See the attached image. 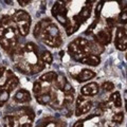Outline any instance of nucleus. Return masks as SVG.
<instances>
[{
    "instance_id": "obj_29",
    "label": "nucleus",
    "mask_w": 127,
    "mask_h": 127,
    "mask_svg": "<svg viewBox=\"0 0 127 127\" xmlns=\"http://www.w3.org/2000/svg\"><path fill=\"white\" fill-rule=\"evenodd\" d=\"M33 92L35 94H40L41 93V84H40V82H35L34 83V85H33Z\"/></svg>"
},
{
    "instance_id": "obj_34",
    "label": "nucleus",
    "mask_w": 127,
    "mask_h": 127,
    "mask_svg": "<svg viewBox=\"0 0 127 127\" xmlns=\"http://www.w3.org/2000/svg\"><path fill=\"white\" fill-rule=\"evenodd\" d=\"M74 101L73 94H65V97H64V104H71Z\"/></svg>"
},
{
    "instance_id": "obj_37",
    "label": "nucleus",
    "mask_w": 127,
    "mask_h": 127,
    "mask_svg": "<svg viewBox=\"0 0 127 127\" xmlns=\"http://www.w3.org/2000/svg\"><path fill=\"white\" fill-rule=\"evenodd\" d=\"M5 29H6V28H4V27H1V26H0V38H3V37H4Z\"/></svg>"
},
{
    "instance_id": "obj_21",
    "label": "nucleus",
    "mask_w": 127,
    "mask_h": 127,
    "mask_svg": "<svg viewBox=\"0 0 127 127\" xmlns=\"http://www.w3.org/2000/svg\"><path fill=\"white\" fill-rule=\"evenodd\" d=\"M41 62L43 64H52L53 57H52V55H51V53L48 52V51L43 52L42 55H41Z\"/></svg>"
},
{
    "instance_id": "obj_1",
    "label": "nucleus",
    "mask_w": 127,
    "mask_h": 127,
    "mask_svg": "<svg viewBox=\"0 0 127 127\" xmlns=\"http://www.w3.org/2000/svg\"><path fill=\"white\" fill-rule=\"evenodd\" d=\"M91 106H92V103L89 100H87L86 97H84L82 95H79L77 98V103H76V109H75V116L79 117L81 114L87 113L88 111L91 109Z\"/></svg>"
},
{
    "instance_id": "obj_13",
    "label": "nucleus",
    "mask_w": 127,
    "mask_h": 127,
    "mask_svg": "<svg viewBox=\"0 0 127 127\" xmlns=\"http://www.w3.org/2000/svg\"><path fill=\"white\" fill-rule=\"evenodd\" d=\"M51 100H52V97H51V95L49 93H43V94H39L37 95L36 97V101L39 103V104H49V103L51 102Z\"/></svg>"
},
{
    "instance_id": "obj_20",
    "label": "nucleus",
    "mask_w": 127,
    "mask_h": 127,
    "mask_svg": "<svg viewBox=\"0 0 127 127\" xmlns=\"http://www.w3.org/2000/svg\"><path fill=\"white\" fill-rule=\"evenodd\" d=\"M0 45H1V47L3 48L4 50H6V51H9L10 49H14V46L12 45V42L10 41V40H7L6 38H0Z\"/></svg>"
},
{
    "instance_id": "obj_35",
    "label": "nucleus",
    "mask_w": 127,
    "mask_h": 127,
    "mask_svg": "<svg viewBox=\"0 0 127 127\" xmlns=\"http://www.w3.org/2000/svg\"><path fill=\"white\" fill-rule=\"evenodd\" d=\"M106 22H107V26H108V29L111 30L116 27V20L113 18H107L106 19Z\"/></svg>"
},
{
    "instance_id": "obj_11",
    "label": "nucleus",
    "mask_w": 127,
    "mask_h": 127,
    "mask_svg": "<svg viewBox=\"0 0 127 127\" xmlns=\"http://www.w3.org/2000/svg\"><path fill=\"white\" fill-rule=\"evenodd\" d=\"M114 43H116V47L118 50L120 51H125L127 49V35L126 36H124L123 38L121 39H118V40L114 41Z\"/></svg>"
},
{
    "instance_id": "obj_10",
    "label": "nucleus",
    "mask_w": 127,
    "mask_h": 127,
    "mask_svg": "<svg viewBox=\"0 0 127 127\" xmlns=\"http://www.w3.org/2000/svg\"><path fill=\"white\" fill-rule=\"evenodd\" d=\"M17 28L19 30V33H20L22 36H27L30 32V26H31V21H19L16 23Z\"/></svg>"
},
{
    "instance_id": "obj_26",
    "label": "nucleus",
    "mask_w": 127,
    "mask_h": 127,
    "mask_svg": "<svg viewBox=\"0 0 127 127\" xmlns=\"http://www.w3.org/2000/svg\"><path fill=\"white\" fill-rule=\"evenodd\" d=\"M119 20H120V22L123 23V25L127 23V6L125 7V10L122 11V13L119 16Z\"/></svg>"
},
{
    "instance_id": "obj_28",
    "label": "nucleus",
    "mask_w": 127,
    "mask_h": 127,
    "mask_svg": "<svg viewBox=\"0 0 127 127\" xmlns=\"http://www.w3.org/2000/svg\"><path fill=\"white\" fill-rule=\"evenodd\" d=\"M41 32H43V29H42V26H41L40 21H39L37 25L35 26V28H34V36L35 37H38L39 35H40Z\"/></svg>"
},
{
    "instance_id": "obj_44",
    "label": "nucleus",
    "mask_w": 127,
    "mask_h": 127,
    "mask_svg": "<svg viewBox=\"0 0 127 127\" xmlns=\"http://www.w3.org/2000/svg\"><path fill=\"white\" fill-rule=\"evenodd\" d=\"M126 59H127V54H126Z\"/></svg>"
},
{
    "instance_id": "obj_41",
    "label": "nucleus",
    "mask_w": 127,
    "mask_h": 127,
    "mask_svg": "<svg viewBox=\"0 0 127 127\" xmlns=\"http://www.w3.org/2000/svg\"><path fill=\"white\" fill-rule=\"evenodd\" d=\"M124 98H125V101L127 102V91H125V92H124Z\"/></svg>"
},
{
    "instance_id": "obj_19",
    "label": "nucleus",
    "mask_w": 127,
    "mask_h": 127,
    "mask_svg": "<svg viewBox=\"0 0 127 127\" xmlns=\"http://www.w3.org/2000/svg\"><path fill=\"white\" fill-rule=\"evenodd\" d=\"M66 83H67L66 82V77L64 76V75H62V74H58L56 79H55V85H56L57 88L63 90V88H64V86H65Z\"/></svg>"
},
{
    "instance_id": "obj_40",
    "label": "nucleus",
    "mask_w": 127,
    "mask_h": 127,
    "mask_svg": "<svg viewBox=\"0 0 127 127\" xmlns=\"http://www.w3.org/2000/svg\"><path fill=\"white\" fill-rule=\"evenodd\" d=\"M20 127H32V124L29 122V123H23V124L20 126Z\"/></svg>"
},
{
    "instance_id": "obj_33",
    "label": "nucleus",
    "mask_w": 127,
    "mask_h": 127,
    "mask_svg": "<svg viewBox=\"0 0 127 127\" xmlns=\"http://www.w3.org/2000/svg\"><path fill=\"white\" fill-rule=\"evenodd\" d=\"M123 119H124V114H123L122 112H119V113L114 114V116L112 117V120L116 123H121L123 121Z\"/></svg>"
},
{
    "instance_id": "obj_12",
    "label": "nucleus",
    "mask_w": 127,
    "mask_h": 127,
    "mask_svg": "<svg viewBox=\"0 0 127 127\" xmlns=\"http://www.w3.org/2000/svg\"><path fill=\"white\" fill-rule=\"evenodd\" d=\"M90 49H91V53H92V55H98L104 51L103 46L98 45L97 42H90Z\"/></svg>"
},
{
    "instance_id": "obj_3",
    "label": "nucleus",
    "mask_w": 127,
    "mask_h": 127,
    "mask_svg": "<svg viewBox=\"0 0 127 127\" xmlns=\"http://www.w3.org/2000/svg\"><path fill=\"white\" fill-rule=\"evenodd\" d=\"M6 74H7V79L3 87H4V89L7 92H11V91H13L16 87L18 86L19 81H18V78L12 73V71H7Z\"/></svg>"
},
{
    "instance_id": "obj_30",
    "label": "nucleus",
    "mask_w": 127,
    "mask_h": 127,
    "mask_svg": "<svg viewBox=\"0 0 127 127\" xmlns=\"http://www.w3.org/2000/svg\"><path fill=\"white\" fill-rule=\"evenodd\" d=\"M102 88L105 91H111L114 89V85H113V83H111V82H105L104 84L102 85Z\"/></svg>"
},
{
    "instance_id": "obj_5",
    "label": "nucleus",
    "mask_w": 127,
    "mask_h": 127,
    "mask_svg": "<svg viewBox=\"0 0 127 127\" xmlns=\"http://www.w3.org/2000/svg\"><path fill=\"white\" fill-rule=\"evenodd\" d=\"M43 37H51V38H56L59 37V30L56 25L51 23L49 25L46 30H43Z\"/></svg>"
},
{
    "instance_id": "obj_14",
    "label": "nucleus",
    "mask_w": 127,
    "mask_h": 127,
    "mask_svg": "<svg viewBox=\"0 0 127 127\" xmlns=\"http://www.w3.org/2000/svg\"><path fill=\"white\" fill-rule=\"evenodd\" d=\"M90 17V5L88 6H84L81 11V13L78 15V18L81 21H85L86 19H88Z\"/></svg>"
},
{
    "instance_id": "obj_31",
    "label": "nucleus",
    "mask_w": 127,
    "mask_h": 127,
    "mask_svg": "<svg viewBox=\"0 0 127 127\" xmlns=\"http://www.w3.org/2000/svg\"><path fill=\"white\" fill-rule=\"evenodd\" d=\"M25 49H26L27 51H29V52H36V51H37V47H36V45H35V43H33V42H28L27 45H26Z\"/></svg>"
},
{
    "instance_id": "obj_8",
    "label": "nucleus",
    "mask_w": 127,
    "mask_h": 127,
    "mask_svg": "<svg viewBox=\"0 0 127 127\" xmlns=\"http://www.w3.org/2000/svg\"><path fill=\"white\" fill-rule=\"evenodd\" d=\"M81 63L86 64V65H89V66H97L98 64L101 63V58L98 57L97 55L89 54V55H86L81 61Z\"/></svg>"
},
{
    "instance_id": "obj_17",
    "label": "nucleus",
    "mask_w": 127,
    "mask_h": 127,
    "mask_svg": "<svg viewBox=\"0 0 127 127\" xmlns=\"http://www.w3.org/2000/svg\"><path fill=\"white\" fill-rule=\"evenodd\" d=\"M110 101L113 103L116 107H121L122 106V100H121V96H120V92H114L113 94H111L110 96Z\"/></svg>"
},
{
    "instance_id": "obj_7",
    "label": "nucleus",
    "mask_w": 127,
    "mask_h": 127,
    "mask_svg": "<svg viewBox=\"0 0 127 127\" xmlns=\"http://www.w3.org/2000/svg\"><path fill=\"white\" fill-rule=\"evenodd\" d=\"M15 101L18 103H27V102L31 101V94L29 91L21 89V90L17 91V93L15 94Z\"/></svg>"
},
{
    "instance_id": "obj_39",
    "label": "nucleus",
    "mask_w": 127,
    "mask_h": 127,
    "mask_svg": "<svg viewBox=\"0 0 127 127\" xmlns=\"http://www.w3.org/2000/svg\"><path fill=\"white\" fill-rule=\"evenodd\" d=\"M4 73H5V68H4V67H1V68H0V77L3 76Z\"/></svg>"
},
{
    "instance_id": "obj_6",
    "label": "nucleus",
    "mask_w": 127,
    "mask_h": 127,
    "mask_svg": "<svg viewBox=\"0 0 127 127\" xmlns=\"http://www.w3.org/2000/svg\"><path fill=\"white\" fill-rule=\"evenodd\" d=\"M94 76H95V73L93 71H91L89 69H84L78 75H76V76H74V77L76 78L77 82L83 83V82H86V81H89V79L93 78Z\"/></svg>"
},
{
    "instance_id": "obj_23",
    "label": "nucleus",
    "mask_w": 127,
    "mask_h": 127,
    "mask_svg": "<svg viewBox=\"0 0 127 127\" xmlns=\"http://www.w3.org/2000/svg\"><path fill=\"white\" fill-rule=\"evenodd\" d=\"M18 69L21 70V71H23V72H31V66H30L28 63H26V62L19 63Z\"/></svg>"
},
{
    "instance_id": "obj_27",
    "label": "nucleus",
    "mask_w": 127,
    "mask_h": 127,
    "mask_svg": "<svg viewBox=\"0 0 127 127\" xmlns=\"http://www.w3.org/2000/svg\"><path fill=\"white\" fill-rule=\"evenodd\" d=\"M4 127H14V118L12 116H6L4 118Z\"/></svg>"
},
{
    "instance_id": "obj_4",
    "label": "nucleus",
    "mask_w": 127,
    "mask_h": 127,
    "mask_svg": "<svg viewBox=\"0 0 127 127\" xmlns=\"http://www.w3.org/2000/svg\"><path fill=\"white\" fill-rule=\"evenodd\" d=\"M81 93L83 95H90V96L96 95L98 93V85L95 83H89L81 89Z\"/></svg>"
},
{
    "instance_id": "obj_2",
    "label": "nucleus",
    "mask_w": 127,
    "mask_h": 127,
    "mask_svg": "<svg viewBox=\"0 0 127 127\" xmlns=\"http://www.w3.org/2000/svg\"><path fill=\"white\" fill-rule=\"evenodd\" d=\"M94 39H95V42H97L101 46L108 45L111 40V31L109 29L102 30L96 35H94Z\"/></svg>"
},
{
    "instance_id": "obj_22",
    "label": "nucleus",
    "mask_w": 127,
    "mask_h": 127,
    "mask_svg": "<svg viewBox=\"0 0 127 127\" xmlns=\"http://www.w3.org/2000/svg\"><path fill=\"white\" fill-rule=\"evenodd\" d=\"M68 49H69V52L71 53V55H74V54H77V53H82L81 51H79L77 45H76V43H75L74 41L71 42V43H69Z\"/></svg>"
},
{
    "instance_id": "obj_9",
    "label": "nucleus",
    "mask_w": 127,
    "mask_h": 127,
    "mask_svg": "<svg viewBox=\"0 0 127 127\" xmlns=\"http://www.w3.org/2000/svg\"><path fill=\"white\" fill-rule=\"evenodd\" d=\"M13 20L17 23L19 21H31V16L26 11H17L13 16Z\"/></svg>"
},
{
    "instance_id": "obj_15",
    "label": "nucleus",
    "mask_w": 127,
    "mask_h": 127,
    "mask_svg": "<svg viewBox=\"0 0 127 127\" xmlns=\"http://www.w3.org/2000/svg\"><path fill=\"white\" fill-rule=\"evenodd\" d=\"M56 77H57V74L55 72H47L46 74L40 76V81L51 83V82H54V79H56Z\"/></svg>"
},
{
    "instance_id": "obj_38",
    "label": "nucleus",
    "mask_w": 127,
    "mask_h": 127,
    "mask_svg": "<svg viewBox=\"0 0 127 127\" xmlns=\"http://www.w3.org/2000/svg\"><path fill=\"white\" fill-rule=\"evenodd\" d=\"M18 3H19L20 5L25 6V5H27V4H29V3H30V0H18Z\"/></svg>"
},
{
    "instance_id": "obj_36",
    "label": "nucleus",
    "mask_w": 127,
    "mask_h": 127,
    "mask_svg": "<svg viewBox=\"0 0 127 127\" xmlns=\"http://www.w3.org/2000/svg\"><path fill=\"white\" fill-rule=\"evenodd\" d=\"M84 126V121L83 120H79V121H76L74 123V125L72 127H83Z\"/></svg>"
},
{
    "instance_id": "obj_43",
    "label": "nucleus",
    "mask_w": 127,
    "mask_h": 127,
    "mask_svg": "<svg viewBox=\"0 0 127 127\" xmlns=\"http://www.w3.org/2000/svg\"><path fill=\"white\" fill-rule=\"evenodd\" d=\"M62 127H66V126H65V125H64V126H62Z\"/></svg>"
},
{
    "instance_id": "obj_25",
    "label": "nucleus",
    "mask_w": 127,
    "mask_h": 127,
    "mask_svg": "<svg viewBox=\"0 0 127 127\" xmlns=\"http://www.w3.org/2000/svg\"><path fill=\"white\" fill-rule=\"evenodd\" d=\"M63 91H64V93H65V94H73V92H74L73 87L71 86V84H70V83H68V82H67L65 84V86H64Z\"/></svg>"
},
{
    "instance_id": "obj_24",
    "label": "nucleus",
    "mask_w": 127,
    "mask_h": 127,
    "mask_svg": "<svg viewBox=\"0 0 127 127\" xmlns=\"http://www.w3.org/2000/svg\"><path fill=\"white\" fill-rule=\"evenodd\" d=\"M55 18H56V20L59 22V23H62L63 26H67V23L69 22V20L67 19L66 16H64V15H61V14H57V15H55Z\"/></svg>"
},
{
    "instance_id": "obj_42",
    "label": "nucleus",
    "mask_w": 127,
    "mask_h": 127,
    "mask_svg": "<svg viewBox=\"0 0 127 127\" xmlns=\"http://www.w3.org/2000/svg\"><path fill=\"white\" fill-rule=\"evenodd\" d=\"M59 54H61V56H63V55H64V51H61V53H59Z\"/></svg>"
},
{
    "instance_id": "obj_16",
    "label": "nucleus",
    "mask_w": 127,
    "mask_h": 127,
    "mask_svg": "<svg viewBox=\"0 0 127 127\" xmlns=\"http://www.w3.org/2000/svg\"><path fill=\"white\" fill-rule=\"evenodd\" d=\"M9 96H10V92H7L3 86H0V105L4 104L9 100Z\"/></svg>"
},
{
    "instance_id": "obj_18",
    "label": "nucleus",
    "mask_w": 127,
    "mask_h": 127,
    "mask_svg": "<svg viewBox=\"0 0 127 127\" xmlns=\"http://www.w3.org/2000/svg\"><path fill=\"white\" fill-rule=\"evenodd\" d=\"M43 68H45V64L40 61H38L36 64H34V65L31 66V72L32 73H38V72H40L41 70H43Z\"/></svg>"
},
{
    "instance_id": "obj_32",
    "label": "nucleus",
    "mask_w": 127,
    "mask_h": 127,
    "mask_svg": "<svg viewBox=\"0 0 127 127\" xmlns=\"http://www.w3.org/2000/svg\"><path fill=\"white\" fill-rule=\"evenodd\" d=\"M103 5H104V2L101 1V2L97 3L96 7H95V17H96V18L100 17V14H101V11L103 9Z\"/></svg>"
}]
</instances>
